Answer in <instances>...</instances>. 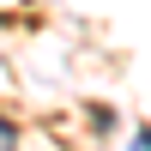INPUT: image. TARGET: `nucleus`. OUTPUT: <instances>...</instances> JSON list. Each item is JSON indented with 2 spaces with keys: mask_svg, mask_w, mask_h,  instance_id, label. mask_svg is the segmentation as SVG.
<instances>
[{
  "mask_svg": "<svg viewBox=\"0 0 151 151\" xmlns=\"http://www.w3.org/2000/svg\"><path fill=\"white\" fill-rule=\"evenodd\" d=\"M18 145V133H12V121H0V151H12Z\"/></svg>",
  "mask_w": 151,
  "mask_h": 151,
  "instance_id": "obj_1",
  "label": "nucleus"
},
{
  "mask_svg": "<svg viewBox=\"0 0 151 151\" xmlns=\"http://www.w3.org/2000/svg\"><path fill=\"white\" fill-rule=\"evenodd\" d=\"M133 151H151V133H133Z\"/></svg>",
  "mask_w": 151,
  "mask_h": 151,
  "instance_id": "obj_2",
  "label": "nucleus"
}]
</instances>
